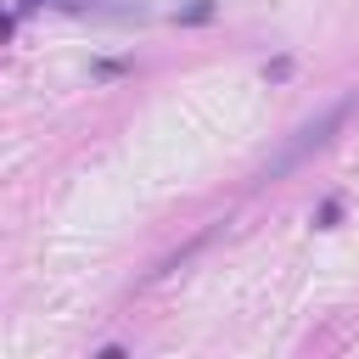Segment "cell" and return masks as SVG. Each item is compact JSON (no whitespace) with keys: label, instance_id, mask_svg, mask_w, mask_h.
Instances as JSON below:
<instances>
[{"label":"cell","instance_id":"1","mask_svg":"<svg viewBox=\"0 0 359 359\" xmlns=\"http://www.w3.org/2000/svg\"><path fill=\"white\" fill-rule=\"evenodd\" d=\"M353 112H359V90L337 95V101H331L325 112H314L309 123H297V129H292V135H286V140L275 146V157H269V163L258 168V180H286V174H292L297 163H309L314 151H325V146L337 140V129H342V123H348Z\"/></svg>","mask_w":359,"mask_h":359},{"label":"cell","instance_id":"2","mask_svg":"<svg viewBox=\"0 0 359 359\" xmlns=\"http://www.w3.org/2000/svg\"><path fill=\"white\" fill-rule=\"evenodd\" d=\"M202 17H213V0H191V6L180 11V22H202Z\"/></svg>","mask_w":359,"mask_h":359},{"label":"cell","instance_id":"3","mask_svg":"<svg viewBox=\"0 0 359 359\" xmlns=\"http://www.w3.org/2000/svg\"><path fill=\"white\" fill-rule=\"evenodd\" d=\"M28 6H62V11H73L79 0H28Z\"/></svg>","mask_w":359,"mask_h":359}]
</instances>
